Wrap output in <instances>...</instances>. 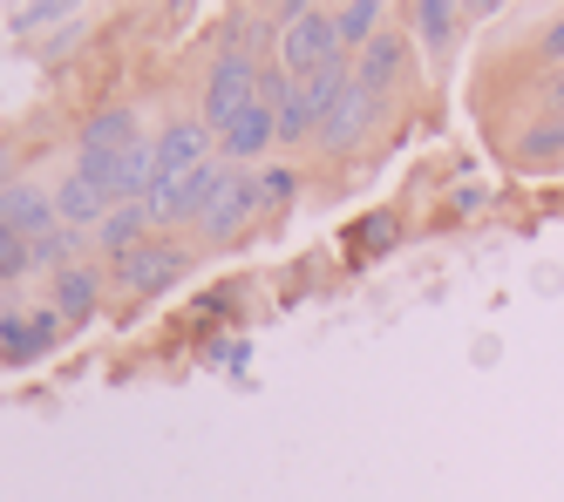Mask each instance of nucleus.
<instances>
[{"instance_id":"nucleus-1","label":"nucleus","mask_w":564,"mask_h":502,"mask_svg":"<svg viewBox=\"0 0 564 502\" xmlns=\"http://www.w3.org/2000/svg\"><path fill=\"white\" fill-rule=\"evenodd\" d=\"M340 34H334V8H306V0H293V8H279V34H272V62L286 68L293 81H313L327 62H340ZM354 62V55H347Z\"/></svg>"},{"instance_id":"nucleus-2","label":"nucleus","mask_w":564,"mask_h":502,"mask_svg":"<svg viewBox=\"0 0 564 502\" xmlns=\"http://www.w3.org/2000/svg\"><path fill=\"white\" fill-rule=\"evenodd\" d=\"M259 62H265V41L259 48H246V41H225L218 48V62H212V75H205V102H197V122H205L212 137H225V122L246 109V102H259Z\"/></svg>"},{"instance_id":"nucleus-3","label":"nucleus","mask_w":564,"mask_h":502,"mask_svg":"<svg viewBox=\"0 0 564 502\" xmlns=\"http://www.w3.org/2000/svg\"><path fill=\"white\" fill-rule=\"evenodd\" d=\"M191 272V244H177V238H143L137 251H123L116 265H102V279L116 285V292H130V299H150V292H164V285H177Z\"/></svg>"},{"instance_id":"nucleus-4","label":"nucleus","mask_w":564,"mask_h":502,"mask_svg":"<svg viewBox=\"0 0 564 502\" xmlns=\"http://www.w3.org/2000/svg\"><path fill=\"white\" fill-rule=\"evenodd\" d=\"M375 116H381V96H368V89L354 81V89H347L327 116H319L313 150H319V156H347V150H360V143L375 137Z\"/></svg>"},{"instance_id":"nucleus-5","label":"nucleus","mask_w":564,"mask_h":502,"mask_svg":"<svg viewBox=\"0 0 564 502\" xmlns=\"http://www.w3.org/2000/svg\"><path fill=\"white\" fill-rule=\"evenodd\" d=\"M409 62H415V41L388 28V34H375L368 48L354 55V81H360L368 96H381V102H388V96L401 89V81H409Z\"/></svg>"},{"instance_id":"nucleus-6","label":"nucleus","mask_w":564,"mask_h":502,"mask_svg":"<svg viewBox=\"0 0 564 502\" xmlns=\"http://www.w3.org/2000/svg\"><path fill=\"white\" fill-rule=\"evenodd\" d=\"M279 143V109L272 102H246L231 122H225V137H218V156L231 163V171H252V163Z\"/></svg>"},{"instance_id":"nucleus-7","label":"nucleus","mask_w":564,"mask_h":502,"mask_svg":"<svg viewBox=\"0 0 564 502\" xmlns=\"http://www.w3.org/2000/svg\"><path fill=\"white\" fill-rule=\"evenodd\" d=\"M212 156H218V137L197 116H171L164 130H156V177H191L197 163H212Z\"/></svg>"},{"instance_id":"nucleus-8","label":"nucleus","mask_w":564,"mask_h":502,"mask_svg":"<svg viewBox=\"0 0 564 502\" xmlns=\"http://www.w3.org/2000/svg\"><path fill=\"white\" fill-rule=\"evenodd\" d=\"M102 265L96 259H83V265H68V272H55L48 279V313L62 319V326H89L96 313H102Z\"/></svg>"},{"instance_id":"nucleus-9","label":"nucleus","mask_w":564,"mask_h":502,"mask_svg":"<svg viewBox=\"0 0 564 502\" xmlns=\"http://www.w3.org/2000/svg\"><path fill=\"white\" fill-rule=\"evenodd\" d=\"M401 21L415 28V55L449 62V55H456V34H463L476 14H469V8H449V0H415V8H401Z\"/></svg>"},{"instance_id":"nucleus-10","label":"nucleus","mask_w":564,"mask_h":502,"mask_svg":"<svg viewBox=\"0 0 564 502\" xmlns=\"http://www.w3.org/2000/svg\"><path fill=\"white\" fill-rule=\"evenodd\" d=\"M265 211V190H259V177L252 171H238V184L218 197V211L205 218V225H197V238H205V244H238V238H246V225Z\"/></svg>"},{"instance_id":"nucleus-11","label":"nucleus","mask_w":564,"mask_h":502,"mask_svg":"<svg viewBox=\"0 0 564 502\" xmlns=\"http://www.w3.org/2000/svg\"><path fill=\"white\" fill-rule=\"evenodd\" d=\"M55 340H62V319H55L48 306H34V313H0V360L28 367V360L55 353Z\"/></svg>"},{"instance_id":"nucleus-12","label":"nucleus","mask_w":564,"mask_h":502,"mask_svg":"<svg viewBox=\"0 0 564 502\" xmlns=\"http://www.w3.org/2000/svg\"><path fill=\"white\" fill-rule=\"evenodd\" d=\"M0 225L21 231V238H48V231L62 225V218H55V190L34 184V177H21L14 190H0Z\"/></svg>"},{"instance_id":"nucleus-13","label":"nucleus","mask_w":564,"mask_h":502,"mask_svg":"<svg viewBox=\"0 0 564 502\" xmlns=\"http://www.w3.org/2000/svg\"><path fill=\"white\" fill-rule=\"evenodd\" d=\"M510 163L517 171H564V116H531L510 137Z\"/></svg>"},{"instance_id":"nucleus-14","label":"nucleus","mask_w":564,"mask_h":502,"mask_svg":"<svg viewBox=\"0 0 564 502\" xmlns=\"http://www.w3.org/2000/svg\"><path fill=\"white\" fill-rule=\"evenodd\" d=\"M109 211H116V204H109V197H102V190H96L89 177H75V171H68V177L55 184V218H62L68 231H83V238H96Z\"/></svg>"},{"instance_id":"nucleus-15","label":"nucleus","mask_w":564,"mask_h":502,"mask_svg":"<svg viewBox=\"0 0 564 502\" xmlns=\"http://www.w3.org/2000/svg\"><path fill=\"white\" fill-rule=\"evenodd\" d=\"M143 238H156L150 211H143V204H116V211L102 218V231L89 238V244H96V265H116V259H123V251H137Z\"/></svg>"},{"instance_id":"nucleus-16","label":"nucleus","mask_w":564,"mask_h":502,"mask_svg":"<svg viewBox=\"0 0 564 502\" xmlns=\"http://www.w3.org/2000/svg\"><path fill=\"white\" fill-rule=\"evenodd\" d=\"M137 143H150L143 137V122H137V109H96L89 122H83V143L75 150H102V156H123V150H137Z\"/></svg>"},{"instance_id":"nucleus-17","label":"nucleus","mask_w":564,"mask_h":502,"mask_svg":"<svg viewBox=\"0 0 564 502\" xmlns=\"http://www.w3.org/2000/svg\"><path fill=\"white\" fill-rule=\"evenodd\" d=\"M388 21H401V8H375V0H354V8H334V34H340V48L360 55L375 34H388Z\"/></svg>"},{"instance_id":"nucleus-18","label":"nucleus","mask_w":564,"mask_h":502,"mask_svg":"<svg viewBox=\"0 0 564 502\" xmlns=\"http://www.w3.org/2000/svg\"><path fill=\"white\" fill-rule=\"evenodd\" d=\"M313 137H319V109L293 89L286 102H279V143H286V150H313Z\"/></svg>"},{"instance_id":"nucleus-19","label":"nucleus","mask_w":564,"mask_h":502,"mask_svg":"<svg viewBox=\"0 0 564 502\" xmlns=\"http://www.w3.org/2000/svg\"><path fill=\"white\" fill-rule=\"evenodd\" d=\"M531 55H538V68L551 75V68H564V8L538 28V41H531Z\"/></svg>"},{"instance_id":"nucleus-20","label":"nucleus","mask_w":564,"mask_h":502,"mask_svg":"<svg viewBox=\"0 0 564 502\" xmlns=\"http://www.w3.org/2000/svg\"><path fill=\"white\" fill-rule=\"evenodd\" d=\"M55 21H68L62 0H34V8H14V14H8L14 34H42V28H55Z\"/></svg>"},{"instance_id":"nucleus-21","label":"nucleus","mask_w":564,"mask_h":502,"mask_svg":"<svg viewBox=\"0 0 564 502\" xmlns=\"http://www.w3.org/2000/svg\"><path fill=\"white\" fill-rule=\"evenodd\" d=\"M14 279H28V238L0 225V285H14Z\"/></svg>"},{"instance_id":"nucleus-22","label":"nucleus","mask_w":564,"mask_h":502,"mask_svg":"<svg viewBox=\"0 0 564 502\" xmlns=\"http://www.w3.org/2000/svg\"><path fill=\"white\" fill-rule=\"evenodd\" d=\"M259 190H265V211H279V204H286V197L300 190V177H293V171H279V163H272V171H259Z\"/></svg>"},{"instance_id":"nucleus-23","label":"nucleus","mask_w":564,"mask_h":502,"mask_svg":"<svg viewBox=\"0 0 564 502\" xmlns=\"http://www.w3.org/2000/svg\"><path fill=\"white\" fill-rule=\"evenodd\" d=\"M531 102H538V116H564V68H551V75L538 81Z\"/></svg>"},{"instance_id":"nucleus-24","label":"nucleus","mask_w":564,"mask_h":502,"mask_svg":"<svg viewBox=\"0 0 564 502\" xmlns=\"http://www.w3.org/2000/svg\"><path fill=\"white\" fill-rule=\"evenodd\" d=\"M14 184H21V171H14V150L0 143V190H14Z\"/></svg>"}]
</instances>
